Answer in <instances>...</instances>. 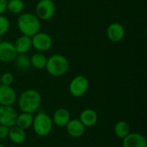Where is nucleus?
Wrapping results in <instances>:
<instances>
[{"label":"nucleus","mask_w":147,"mask_h":147,"mask_svg":"<svg viewBox=\"0 0 147 147\" xmlns=\"http://www.w3.org/2000/svg\"><path fill=\"white\" fill-rule=\"evenodd\" d=\"M41 95L34 89H28L21 93L18 98V106L22 112L34 114L41 104Z\"/></svg>","instance_id":"f257e3e1"},{"label":"nucleus","mask_w":147,"mask_h":147,"mask_svg":"<svg viewBox=\"0 0 147 147\" xmlns=\"http://www.w3.org/2000/svg\"><path fill=\"white\" fill-rule=\"evenodd\" d=\"M17 28L23 35L34 36L40 29V20L33 13H21L16 21Z\"/></svg>","instance_id":"f03ea898"},{"label":"nucleus","mask_w":147,"mask_h":147,"mask_svg":"<svg viewBox=\"0 0 147 147\" xmlns=\"http://www.w3.org/2000/svg\"><path fill=\"white\" fill-rule=\"evenodd\" d=\"M45 68L51 76L61 77L67 72L69 69V61L64 55L55 53L47 59Z\"/></svg>","instance_id":"7ed1b4c3"},{"label":"nucleus","mask_w":147,"mask_h":147,"mask_svg":"<svg viewBox=\"0 0 147 147\" xmlns=\"http://www.w3.org/2000/svg\"><path fill=\"white\" fill-rule=\"evenodd\" d=\"M53 122L50 115L44 112L38 113L33 120L32 127L35 134L40 137L47 136L53 130Z\"/></svg>","instance_id":"20e7f679"},{"label":"nucleus","mask_w":147,"mask_h":147,"mask_svg":"<svg viewBox=\"0 0 147 147\" xmlns=\"http://www.w3.org/2000/svg\"><path fill=\"white\" fill-rule=\"evenodd\" d=\"M89 80L83 75L74 77L69 84V91L74 97H81L86 94L89 89Z\"/></svg>","instance_id":"39448f33"},{"label":"nucleus","mask_w":147,"mask_h":147,"mask_svg":"<svg viewBox=\"0 0 147 147\" xmlns=\"http://www.w3.org/2000/svg\"><path fill=\"white\" fill-rule=\"evenodd\" d=\"M56 7L53 0H40L35 6V15L42 21L53 18L55 14Z\"/></svg>","instance_id":"423d86ee"},{"label":"nucleus","mask_w":147,"mask_h":147,"mask_svg":"<svg viewBox=\"0 0 147 147\" xmlns=\"http://www.w3.org/2000/svg\"><path fill=\"white\" fill-rule=\"evenodd\" d=\"M32 47L37 50L38 52H47L53 46V39L52 37L45 32L39 31L34 36L31 37Z\"/></svg>","instance_id":"0eeeda50"},{"label":"nucleus","mask_w":147,"mask_h":147,"mask_svg":"<svg viewBox=\"0 0 147 147\" xmlns=\"http://www.w3.org/2000/svg\"><path fill=\"white\" fill-rule=\"evenodd\" d=\"M17 112L12 106L0 105V125L11 127L16 125Z\"/></svg>","instance_id":"6e6552de"},{"label":"nucleus","mask_w":147,"mask_h":147,"mask_svg":"<svg viewBox=\"0 0 147 147\" xmlns=\"http://www.w3.org/2000/svg\"><path fill=\"white\" fill-rule=\"evenodd\" d=\"M125 28L119 22H112L107 28L106 34L108 39L115 43L121 41L125 37Z\"/></svg>","instance_id":"1a4fd4ad"},{"label":"nucleus","mask_w":147,"mask_h":147,"mask_svg":"<svg viewBox=\"0 0 147 147\" xmlns=\"http://www.w3.org/2000/svg\"><path fill=\"white\" fill-rule=\"evenodd\" d=\"M16 55H17V53L12 42L7 41V40L0 41V61L1 62H3V63L12 62L15 59Z\"/></svg>","instance_id":"9d476101"},{"label":"nucleus","mask_w":147,"mask_h":147,"mask_svg":"<svg viewBox=\"0 0 147 147\" xmlns=\"http://www.w3.org/2000/svg\"><path fill=\"white\" fill-rule=\"evenodd\" d=\"M123 147H147L146 138L139 133H130L122 140Z\"/></svg>","instance_id":"9b49d317"},{"label":"nucleus","mask_w":147,"mask_h":147,"mask_svg":"<svg viewBox=\"0 0 147 147\" xmlns=\"http://www.w3.org/2000/svg\"><path fill=\"white\" fill-rule=\"evenodd\" d=\"M16 101V93L11 86L0 84V105L12 106Z\"/></svg>","instance_id":"f8f14e48"},{"label":"nucleus","mask_w":147,"mask_h":147,"mask_svg":"<svg viewBox=\"0 0 147 147\" xmlns=\"http://www.w3.org/2000/svg\"><path fill=\"white\" fill-rule=\"evenodd\" d=\"M67 134L72 138H80L85 133V127L79 119H71L65 126Z\"/></svg>","instance_id":"ddd939ff"},{"label":"nucleus","mask_w":147,"mask_h":147,"mask_svg":"<svg viewBox=\"0 0 147 147\" xmlns=\"http://www.w3.org/2000/svg\"><path fill=\"white\" fill-rule=\"evenodd\" d=\"M52 120L53 124H55L57 127H65V126L71 120V114L67 109L60 108L55 110Z\"/></svg>","instance_id":"4468645a"},{"label":"nucleus","mask_w":147,"mask_h":147,"mask_svg":"<svg viewBox=\"0 0 147 147\" xmlns=\"http://www.w3.org/2000/svg\"><path fill=\"white\" fill-rule=\"evenodd\" d=\"M13 45H14V47H15L17 54H19V53H27L30 50V48L32 47L31 37L22 34V35L19 36L15 40Z\"/></svg>","instance_id":"2eb2a0df"},{"label":"nucleus","mask_w":147,"mask_h":147,"mask_svg":"<svg viewBox=\"0 0 147 147\" xmlns=\"http://www.w3.org/2000/svg\"><path fill=\"white\" fill-rule=\"evenodd\" d=\"M97 113L91 109H86L83 110L79 116V121L84 124L85 127H93L97 122Z\"/></svg>","instance_id":"dca6fc26"},{"label":"nucleus","mask_w":147,"mask_h":147,"mask_svg":"<svg viewBox=\"0 0 147 147\" xmlns=\"http://www.w3.org/2000/svg\"><path fill=\"white\" fill-rule=\"evenodd\" d=\"M8 137L9 138V140L12 143L16 144V145H20L25 141L26 133H25V130H23V129H22L19 127L15 125V126L9 127Z\"/></svg>","instance_id":"f3484780"},{"label":"nucleus","mask_w":147,"mask_h":147,"mask_svg":"<svg viewBox=\"0 0 147 147\" xmlns=\"http://www.w3.org/2000/svg\"><path fill=\"white\" fill-rule=\"evenodd\" d=\"M13 61L15 64V67L19 71H27L31 67L30 58L27 55V53L17 54Z\"/></svg>","instance_id":"a211bd4d"},{"label":"nucleus","mask_w":147,"mask_h":147,"mask_svg":"<svg viewBox=\"0 0 147 147\" xmlns=\"http://www.w3.org/2000/svg\"><path fill=\"white\" fill-rule=\"evenodd\" d=\"M34 116L32 114L22 112V114L17 115L16 121V126L19 127L20 128L26 130L28 129L30 127H32Z\"/></svg>","instance_id":"6ab92c4d"},{"label":"nucleus","mask_w":147,"mask_h":147,"mask_svg":"<svg viewBox=\"0 0 147 147\" xmlns=\"http://www.w3.org/2000/svg\"><path fill=\"white\" fill-rule=\"evenodd\" d=\"M114 132H115V134L117 138L123 140L126 136H127L131 133L130 132V126L125 121H119L115 125Z\"/></svg>","instance_id":"aec40b11"},{"label":"nucleus","mask_w":147,"mask_h":147,"mask_svg":"<svg viewBox=\"0 0 147 147\" xmlns=\"http://www.w3.org/2000/svg\"><path fill=\"white\" fill-rule=\"evenodd\" d=\"M47 61V58L40 52L34 53L30 57L31 66H33L35 69H39V70L44 69L46 67Z\"/></svg>","instance_id":"412c9836"},{"label":"nucleus","mask_w":147,"mask_h":147,"mask_svg":"<svg viewBox=\"0 0 147 147\" xmlns=\"http://www.w3.org/2000/svg\"><path fill=\"white\" fill-rule=\"evenodd\" d=\"M24 9V3L22 0H9L7 1L6 10L12 15H20Z\"/></svg>","instance_id":"4be33fe9"},{"label":"nucleus","mask_w":147,"mask_h":147,"mask_svg":"<svg viewBox=\"0 0 147 147\" xmlns=\"http://www.w3.org/2000/svg\"><path fill=\"white\" fill-rule=\"evenodd\" d=\"M9 27L10 22L9 19L3 15H0V37L3 36L9 31Z\"/></svg>","instance_id":"5701e85b"},{"label":"nucleus","mask_w":147,"mask_h":147,"mask_svg":"<svg viewBox=\"0 0 147 147\" xmlns=\"http://www.w3.org/2000/svg\"><path fill=\"white\" fill-rule=\"evenodd\" d=\"M1 84L2 85H7L11 86V84L14 82V76L10 72H4L1 75Z\"/></svg>","instance_id":"b1692460"},{"label":"nucleus","mask_w":147,"mask_h":147,"mask_svg":"<svg viewBox=\"0 0 147 147\" xmlns=\"http://www.w3.org/2000/svg\"><path fill=\"white\" fill-rule=\"evenodd\" d=\"M9 130V127L3 126V125H0V140H3L8 137Z\"/></svg>","instance_id":"393cba45"},{"label":"nucleus","mask_w":147,"mask_h":147,"mask_svg":"<svg viewBox=\"0 0 147 147\" xmlns=\"http://www.w3.org/2000/svg\"><path fill=\"white\" fill-rule=\"evenodd\" d=\"M7 1L8 0H0V15H3V13L6 10Z\"/></svg>","instance_id":"a878e982"},{"label":"nucleus","mask_w":147,"mask_h":147,"mask_svg":"<svg viewBox=\"0 0 147 147\" xmlns=\"http://www.w3.org/2000/svg\"><path fill=\"white\" fill-rule=\"evenodd\" d=\"M0 147H5L4 146H3V145H0Z\"/></svg>","instance_id":"bb28decb"},{"label":"nucleus","mask_w":147,"mask_h":147,"mask_svg":"<svg viewBox=\"0 0 147 147\" xmlns=\"http://www.w3.org/2000/svg\"><path fill=\"white\" fill-rule=\"evenodd\" d=\"M0 78H1V75H0ZM0 84H1V79H0Z\"/></svg>","instance_id":"cd10ccee"}]
</instances>
